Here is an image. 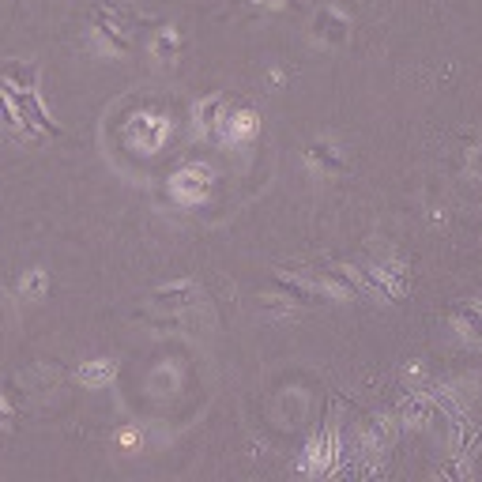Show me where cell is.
Segmentation results:
<instances>
[{
    "instance_id": "1",
    "label": "cell",
    "mask_w": 482,
    "mask_h": 482,
    "mask_svg": "<svg viewBox=\"0 0 482 482\" xmlns=\"http://www.w3.org/2000/svg\"><path fill=\"white\" fill-rule=\"evenodd\" d=\"M359 271V279H362V290H373L377 298H385V302H396V298H404L407 295V268L404 260H381V264H369V268H354Z\"/></svg>"
},
{
    "instance_id": "2",
    "label": "cell",
    "mask_w": 482,
    "mask_h": 482,
    "mask_svg": "<svg viewBox=\"0 0 482 482\" xmlns=\"http://www.w3.org/2000/svg\"><path fill=\"white\" fill-rule=\"evenodd\" d=\"M95 34L98 41H106V46L114 53H129V27H132V15L129 12H121V8H110V5H98L95 8Z\"/></svg>"
},
{
    "instance_id": "3",
    "label": "cell",
    "mask_w": 482,
    "mask_h": 482,
    "mask_svg": "<svg viewBox=\"0 0 482 482\" xmlns=\"http://www.w3.org/2000/svg\"><path fill=\"white\" fill-rule=\"evenodd\" d=\"M0 91L12 98V106L19 110V117H23L31 129L46 132V136H60V124H53V117L46 114V106H41L38 91H19V87H8V83H0Z\"/></svg>"
},
{
    "instance_id": "4",
    "label": "cell",
    "mask_w": 482,
    "mask_h": 482,
    "mask_svg": "<svg viewBox=\"0 0 482 482\" xmlns=\"http://www.w3.org/2000/svg\"><path fill=\"white\" fill-rule=\"evenodd\" d=\"M313 279H317L332 298H359L362 295V279H359V271L347 268V264H317L309 271Z\"/></svg>"
},
{
    "instance_id": "5",
    "label": "cell",
    "mask_w": 482,
    "mask_h": 482,
    "mask_svg": "<svg viewBox=\"0 0 482 482\" xmlns=\"http://www.w3.org/2000/svg\"><path fill=\"white\" fill-rule=\"evenodd\" d=\"M170 185H174V196L177 200L196 204V200H204L207 193H212L215 174L207 170V166H200V162H188V166H181V170L170 177Z\"/></svg>"
},
{
    "instance_id": "6",
    "label": "cell",
    "mask_w": 482,
    "mask_h": 482,
    "mask_svg": "<svg viewBox=\"0 0 482 482\" xmlns=\"http://www.w3.org/2000/svg\"><path fill=\"white\" fill-rule=\"evenodd\" d=\"M271 290L283 295V298H290L295 305H324V302H332V295H328L324 286H313L305 279H290L286 271H279V276L271 279Z\"/></svg>"
},
{
    "instance_id": "7",
    "label": "cell",
    "mask_w": 482,
    "mask_h": 482,
    "mask_svg": "<svg viewBox=\"0 0 482 482\" xmlns=\"http://www.w3.org/2000/svg\"><path fill=\"white\" fill-rule=\"evenodd\" d=\"M313 38L321 41V46H343V41L350 38V19L343 12L335 8H321L317 15H313Z\"/></svg>"
},
{
    "instance_id": "8",
    "label": "cell",
    "mask_w": 482,
    "mask_h": 482,
    "mask_svg": "<svg viewBox=\"0 0 482 482\" xmlns=\"http://www.w3.org/2000/svg\"><path fill=\"white\" fill-rule=\"evenodd\" d=\"M219 129H223L226 143H245V140H253L260 132V117H257L253 106H238V110H230L226 117H219Z\"/></svg>"
},
{
    "instance_id": "9",
    "label": "cell",
    "mask_w": 482,
    "mask_h": 482,
    "mask_svg": "<svg viewBox=\"0 0 482 482\" xmlns=\"http://www.w3.org/2000/svg\"><path fill=\"white\" fill-rule=\"evenodd\" d=\"M449 321H452V332L459 335V340L482 347V305L478 302H456Z\"/></svg>"
},
{
    "instance_id": "10",
    "label": "cell",
    "mask_w": 482,
    "mask_h": 482,
    "mask_svg": "<svg viewBox=\"0 0 482 482\" xmlns=\"http://www.w3.org/2000/svg\"><path fill=\"white\" fill-rule=\"evenodd\" d=\"M166 124L162 117H148V114H136L132 121H129V140L136 143V148H143V151H159V143L166 140Z\"/></svg>"
},
{
    "instance_id": "11",
    "label": "cell",
    "mask_w": 482,
    "mask_h": 482,
    "mask_svg": "<svg viewBox=\"0 0 482 482\" xmlns=\"http://www.w3.org/2000/svg\"><path fill=\"white\" fill-rule=\"evenodd\" d=\"M305 162H309L317 174H324V177L347 170V162H343L340 148H335V143H328V140H313L309 148H305Z\"/></svg>"
},
{
    "instance_id": "12",
    "label": "cell",
    "mask_w": 482,
    "mask_h": 482,
    "mask_svg": "<svg viewBox=\"0 0 482 482\" xmlns=\"http://www.w3.org/2000/svg\"><path fill=\"white\" fill-rule=\"evenodd\" d=\"M0 83L8 87H19V91H38V65L31 60H0Z\"/></svg>"
},
{
    "instance_id": "13",
    "label": "cell",
    "mask_w": 482,
    "mask_h": 482,
    "mask_svg": "<svg viewBox=\"0 0 482 482\" xmlns=\"http://www.w3.org/2000/svg\"><path fill=\"white\" fill-rule=\"evenodd\" d=\"M433 414H437V404H433L430 392H407V396H404L400 418H404L407 426H423V423H430Z\"/></svg>"
},
{
    "instance_id": "14",
    "label": "cell",
    "mask_w": 482,
    "mask_h": 482,
    "mask_svg": "<svg viewBox=\"0 0 482 482\" xmlns=\"http://www.w3.org/2000/svg\"><path fill=\"white\" fill-rule=\"evenodd\" d=\"M478 445H482V426H475L468 414L452 418V449H456L459 456H471Z\"/></svg>"
},
{
    "instance_id": "15",
    "label": "cell",
    "mask_w": 482,
    "mask_h": 482,
    "mask_svg": "<svg viewBox=\"0 0 482 482\" xmlns=\"http://www.w3.org/2000/svg\"><path fill=\"white\" fill-rule=\"evenodd\" d=\"M159 309H188L196 302V286L193 283H170V286H162L155 290V298H151Z\"/></svg>"
},
{
    "instance_id": "16",
    "label": "cell",
    "mask_w": 482,
    "mask_h": 482,
    "mask_svg": "<svg viewBox=\"0 0 482 482\" xmlns=\"http://www.w3.org/2000/svg\"><path fill=\"white\" fill-rule=\"evenodd\" d=\"M76 377H79V385H91V388H106V385H114V377H117V362H110V359H95V362H83V366L76 369Z\"/></svg>"
},
{
    "instance_id": "17",
    "label": "cell",
    "mask_w": 482,
    "mask_h": 482,
    "mask_svg": "<svg viewBox=\"0 0 482 482\" xmlns=\"http://www.w3.org/2000/svg\"><path fill=\"white\" fill-rule=\"evenodd\" d=\"M219 110H223V95H212V98H200L196 102L193 121H196V132L200 136H212L219 129Z\"/></svg>"
},
{
    "instance_id": "18",
    "label": "cell",
    "mask_w": 482,
    "mask_h": 482,
    "mask_svg": "<svg viewBox=\"0 0 482 482\" xmlns=\"http://www.w3.org/2000/svg\"><path fill=\"white\" fill-rule=\"evenodd\" d=\"M181 46H185L181 31H174V27H162V31L155 34V41H151V53L162 60V65H170V60H177V57H181Z\"/></svg>"
},
{
    "instance_id": "19",
    "label": "cell",
    "mask_w": 482,
    "mask_h": 482,
    "mask_svg": "<svg viewBox=\"0 0 482 482\" xmlns=\"http://www.w3.org/2000/svg\"><path fill=\"white\" fill-rule=\"evenodd\" d=\"M0 124H5V129H12V132H19V136H31V132H34L31 124L19 117V110L12 106V98H8L5 91H0Z\"/></svg>"
},
{
    "instance_id": "20",
    "label": "cell",
    "mask_w": 482,
    "mask_h": 482,
    "mask_svg": "<svg viewBox=\"0 0 482 482\" xmlns=\"http://www.w3.org/2000/svg\"><path fill=\"white\" fill-rule=\"evenodd\" d=\"M46 271H27L23 279H19V295L23 298H46Z\"/></svg>"
},
{
    "instance_id": "21",
    "label": "cell",
    "mask_w": 482,
    "mask_h": 482,
    "mask_svg": "<svg viewBox=\"0 0 482 482\" xmlns=\"http://www.w3.org/2000/svg\"><path fill=\"white\" fill-rule=\"evenodd\" d=\"M468 475H471V464H468V456H459V452H452L449 464L437 468V478H456V482H464Z\"/></svg>"
},
{
    "instance_id": "22",
    "label": "cell",
    "mask_w": 482,
    "mask_h": 482,
    "mask_svg": "<svg viewBox=\"0 0 482 482\" xmlns=\"http://www.w3.org/2000/svg\"><path fill=\"white\" fill-rule=\"evenodd\" d=\"M464 166H468V174H482V136H475L468 143V151H464Z\"/></svg>"
},
{
    "instance_id": "23",
    "label": "cell",
    "mask_w": 482,
    "mask_h": 482,
    "mask_svg": "<svg viewBox=\"0 0 482 482\" xmlns=\"http://www.w3.org/2000/svg\"><path fill=\"white\" fill-rule=\"evenodd\" d=\"M249 8H298L302 0H245Z\"/></svg>"
},
{
    "instance_id": "24",
    "label": "cell",
    "mask_w": 482,
    "mask_h": 482,
    "mask_svg": "<svg viewBox=\"0 0 482 482\" xmlns=\"http://www.w3.org/2000/svg\"><path fill=\"white\" fill-rule=\"evenodd\" d=\"M0 426H12V407L0 400Z\"/></svg>"
}]
</instances>
